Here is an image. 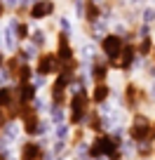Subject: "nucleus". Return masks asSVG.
<instances>
[{"instance_id":"bb28decb","label":"nucleus","mask_w":155,"mask_h":160,"mask_svg":"<svg viewBox=\"0 0 155 160\" xmlns=\"http://www.w3.org/2000/svg\"><path fill=\"white\" fill-rule=\"evenodd\" d=\"M141 160H150V158H141Z\"/></svg>"},{"instance_id":"9d476101","label":"nucleus","mask_w":155,"mask_h":160,"mask_svg":"<svg viewBox=\"0 0 155 160\" xmlns=\"http://www.w3.org/2000/svg\"><path fill=\"white\" fill-rule=\"evenodd\" d=\"M42 155H45V148H42L40 141H26L24 146H21V153H19V160H42Z\"/></svg>"},{"instance_id":"39448f33","label":"nucleus","mask_w":155,"mask_h":160,"mask_svg":"<svg viewBox=\"0 0 155 160\" xmlns=\"http://www.w3.org/2000/svg\"><path fill=\"white\" fill-rule=\"evenodd\" d=\"M33 68H35V73H38V75H47V78L56 75V73H59V68H61L56 52H54V50L40 52V54H38V59H35V64H33Z\"/></svg>"},{"instance_id":"6e6552de","label":"nucleus","mask_w":155,"mask_h":160,"mask_svg":"<svg viewBox=\"0 0 155 160\" xmlns=\"http://www.w3.org/2000/svg\"><path fill=\"white\" fill-rule=\"evenodd\" d=\"M40 94L33 82H14V101L19 106H33L35 97Z\"/></svg>"},{"instance_id":"6ab92c4d","label":"nucleus","mask_w":155,"mask_h":160,"mask_svg":"<svg viewBox=\"0 0 155 160\" xmlns=\"http://www.w3.org/2000/svg\"><path fill=\"white\" fill-rule=\"evenodd\" d=\"M54 139H56V141H68V139H70V127H68V122L54 127Z\"/></svg>"},{"instance_id":"aec40b11","label":"nucleus","mask_w":155,"mask_h":160,"mask_svg":"<svg viewBox=\"0 0 155 160\" xmlns=\"http://www.w3.org/2000/svg\"><path fill=\"white\" fill-rule=\"evenodd\" d=\"M85 2L87 0H70V7L75 10V17H78V19H82V14H85Z\"/></svg>"},{"instance_id":"f8f14e48","label":"nucleus","mask_w":155,"mask_h":160,"mask_svg":"<svg viewBox=\"0 0 155 160\" xmlns=\"http://www.w3.org/2000/svg\"><path fill=\"white\" fill-rule=\"evenodd\" d=\"M28 42H33L35 47L40 52H45L47 50V45H50V31H45V28H38V26H33V31H31V38H28Z\"/></svg>"},{"instance_id":"2eb2a0df","label":"nucleus","mask_w":155,"mask_h":160,"mask_svg":"<svg viewBox=\"0 0 155 160\" xmlns=\"http://www.w3.org/2000/svg\"><path fill=\"white\" fill-rule=\"evenodd\" d=\"M153 47H155V35L136 40V52H139V57H141V59H146V57H150V54H153Z\"/></svg>"},{"instance_id":"393cba45","label":"nucleus","mask_w":155,"mask_h":160,"mask_svg":"<svg viewBox=\"0 0 155 160\" xmlns=\"http://www.w3.org/2000/svg\"><path fill=\"white\" fill-rule=\"evenodd\" d=\"M7 14V7H5V0H0V19Z\"/></svg>"},{"instance_id":"cd10ccee","label":"nucleus","mask_w":155,"mask_h":160,"mask_svg":"<svg viewBox=\"0 0 155 160\" xmlns=\"http://www.w3.org/2000/svg\"><path fill=\"white\" fill-rule=\"evenodd\" d=\"M56 160H64V158H56Z\"/></svg>"},{"instance_id":"a211bd4d","label":"nucleus","mask_w":155,"mask_h":160,"mask_svg":"<svg viewBox=\"0 0 155 160\" xmlns=\"http://www.w3.org/2000/svg\"><path fill=\"white\" fill-rule=\"evenodd\" d=\"M139 21L141 24H150V26H155V7H141V12H139Z\"/></svg>"},{"instance_id":"ddd939ff","label":"nucleus","mask_w":155,"mask_h":160,"mask_svg":"<svg viewBox=\"0 0 155 160\" xmlns=\"http://www.w3.org/2000/svg\"><path fill=\"white\" fill-rule=\"evenodd\" d=\"M38 54H40V50H38L33 42H21L19 50H17V57H19L21 61H26V64H35Z\"/></svg>"},{"instance_id":"4be33fe9","label":"nucleus","mask_w":155,"mask_h":160,"mask_svg":"<svg viewBox=\"0 0 155 160\" xmlns=\"http://www.w3.org/2000/svg\"><path fill=\"white\" fill-rule=\"evenodd\" d=\"M31 82H33V85L38 87V92H40L42 87H45L47 82H50V78H47V75H38V73H35V75H33V80H31Z\"/></svg>"},{"instance_id":"7ed1b4c3","label":"nucleus","mask_w":155,"mask_h":160,"mask_svg":"<svg viewBox=\"0 0 155 160\" xmlns=\"http://www.w3.org/2000/svg\"><path fill=\"white\" fill-rule=\"evenodd\" d=\"M125 47H127V40L122 38L120 33H115V31L106 33L104 38L99 40V52L108 59V64H113V61L120 59L122 52H125Z\"/></svg>"},{"instance_id":"4468645a","label":"nucleus","mask_w":155,"mask_h":160,"mask_svg":"<svg viewBox=\"0 0 155 160\" xmlns=\"http://www.w3.org/2000/svg\"><path fill=\"white\" fill-rule=\"evenodd\" d=\"M50 122L52 125H64V122H68V113H66V106H50Z\"/></svg>"},{"instance_id":"f03ea898","label":"nucleus","mask_w":155,"mask_h":160,"mask_svg":"<svg viewBox=\"0 0 155 160\" xmlns=\"http://www.w3.org/2000/svg\"><path fill=\"white\" fill-rule=\"evenodd\" d=\"M127 134H129V139H134L136 144H143V141H150V144H153V141H155V125H153V120H150L146 113H141V111L132 113Z\"/></svg>"},{"instance_id":"5701e85b","label":"nucleus","mask_w":155,"mask_h":160,"mask_svg":"<svg viewBox=\"0 0 155 160\" xmlns=\"http://www.w3.org/2000/svg\"><path fill=\"white\" fill-rule=\"evenodd\" d=\"M10 120H12V118H10V113H7V108H0V130H2Z\"/></svg>"},{"instance_id":"20e7f679","label":"nucleus","mask_w":155,"mask_h":160,"mask_svg":"<svg viewBox=\"0 0 155 160\" xmlns=\"http://www.w3.org/2000/svg\"><path fill=\"white\" fill-rule=\"evenodd\" d=\"M54 12H56V0H35L26 12V19L31 24H40V21L52 19Z\"/></svg>"},{"instance_id":"c85d7f7f","label":"nucleus","mask_w":155,"mask_h":160,"mask_svg":"<svg viewBox=\"0 0 155 160\" xmlns=\"http://www.w3.org/2000/svg\"><path fill=\"white\" fill-rule=\"evenodd\" d=\"M153 125H155V122H153Z\"/></svg>"},{"instance_id":"dca6fc26","label":"nucleus","mask_w":155,"mask_h":160,"mask_svg":"<svg viewBox=\"0 0 155 160\" xmlns=\"http://www.w3.org/2000/svg\"><path fill=\"white\" fill-rule=\"evenodd\" d=\"M14 87L10 85H0V108H10L14 106Z\"/></svg>"},{"instance_id":"f257e3e1","label":"nucleus","mask_w":155,"mask_h":160,"mask_svg":"<svg viewBox=\"0 0 155 160\" xmlns=\"http://www.w3.org/2000/svg\"><path fill=\"white\" fill-rule=\"evenodd\" d=\"M68 125L73 127H85V120L92 111V97L90 90H70L68 94Z\"/></svg>"},{"instance_id":"412c9836","label":"nucleus","mask_w":155,"mask_h":160,"mask_svg":"<svg viewBox=\"0 0 155 160\" xmlns=\"http://www.w3.org/2000/svg\"><path fill=\"white\" fill-rule=\"evenodd\" d=\"M50 130H52V122L40 118V125H38V134H35V137H47V134H50Z\"/></svg>"},{"instance_id":"1a4fd4ad","label":"nucleus","mask_w":155,"mask_h":160,"mask_svg":"<svg viewBox=\"0 0 155 160\" xmlns=\"http://www.w3.org/2000/svg\"><path fill=\"white\" fill-rule=\"evenodd\" d=\"M110 94H113V85H110L108 80H106V82H92L90 97H92V104H94V106L106 104V101L110 99Z\"/></svg>"},{"instance_id":"b1692460","label":"nucleus","mask_w":155,"mask_h":160,"mask_svg":"<svg viewBox=\"0 0 155 160\" xmlns=\"http://www.w3.org/2000/svg\"><path fill=\"white\" fill-rule=\"evenodd\" d=\"M127 2H129V7H146L148 0H127Z\"/></svg>"},{"instance_id":"0eeeda50","label":"nucleus","mask_w":155,"mask_h":160,"mask_svg":"<svg viewBox=\"0 0 155 160\" xmlns=\"http://www.w3.org/2000/svg\"><path fill=\"white\" fill-rule=\"evenodd\" d=\"M19 125H21V132H24V134L35 137L38 134V125H40V113H38L33 106H21Z\"/></svg>"},{"instance_id":"a878e982","label":"nucleus","mask_w":155,"mask_h":160,"mask_svg":"<svg viewBox=\"0 0 155 160\" xmlns=\"http://www.w3.org/2000/svg\"><path fill=\"white\" fill-rule=\"evenodd\" d=\"M150 59H153V61H155V47H153V54H150Z\"/></svg>"},{"instance_id":"9b49d317","label":"nucleus","mask_w":155,"mask_h":160,"mask_svg":"<svg viewBox=\"0 0 155 160\" xmlns=\"http://www.w3.org/2000/svg\"><path fill=\"white\" fill-rule=\"evenodd\" d=\"M101 17H104V7H101L99 2H94V0H87V2H85V14H82V21H85L87 26H92L94 21H99Z\"/></svg>"},{"instance_id":"f3484780","label":"nucleus","mask_w":155,"mask_h":160,"mask_svg":"<svg viewBox=\"0 0 155 160\" xmlns=\"http://www.w3.org/2000/svg\"><path fill=\"white\" fill-rule=\"evenodd\" d=\"M56 28L61 31V33H68L70 38H73V21H70V17H66V14H61V17H56Z\"/></svg>"},{"instance_id":"c756f323","label":"nucleus","mask_w":155,"mask_h":160,"mask_svg":"<svg viewBox=\"0 0 155 160\" xmlns=\"http://www.w3.org/2000/svg\"><path fill=\"white\" fill-rule=\"evenodd\" d=\"M12 160H14V158H12Z\"/></svg>"},{"instance_id":"423d86ee","label":"nucleus","mask_w":155,"mask_h":160,"mask_svg":"<svg viewBox=\"0 0 155 160\" xmlns=\"http://www.w3.org/2000/svg\"><path fill=\"white\" fill-rule=\"evenodd\" d=\"M82 71L90 73L92 82H106L108 75H110V64H108V59H106L104 54H94V57H92V61H90V66L82 68Z\"/></svg>"}]
</instances>
